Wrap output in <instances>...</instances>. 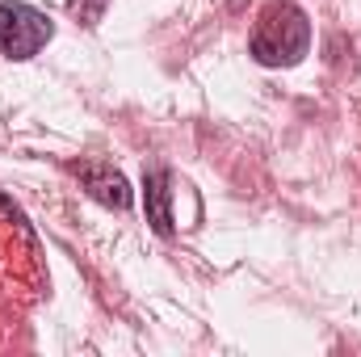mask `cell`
Returning <instances> with one entry per match:
<instances>
[{"instance_id":"obj_1","label":"cell","mask_w":361,"mask_h":357,"mask_svg":"<svg viewBox=\"0 0 361 357\" xmlns=\"http://www.w3.org/2000/svg\"><path fill=\"white\" fill-rule=\"evenodd\" d=\"M307 51H311L307 13L290 0L265 4V13L257 17V30H252V59L265 68H294Z\"/></svg>"},{"instance_id":"obj_2","label":"cell","mask_w":361,"mask_h":357,"mask_svg":"<svg viewBox=\"0 0 361 357\" xmlns=\"http://www.w3.org/2000/svg\"><path fill=\"white\" fill-rule=\"evenodd\" d=\"M51 38H55V25H51L47 13H38L34 4H21V0L0 4V51L8 59H30Z\"/></svg>"},{"instance_id":"obj_3","label":"cell","mask_w":361,"mask_h":357,"mask_svg":"<svg viewBox=\"0 0 361 357\" xmlns=\"http://www.w3.org/2000/svg\"><path fill=\"white\" fill-rule=\"evenodd\" d=\"M72 173H76L80 189L89 193L92 202H101L109 210H126L130 206V181L122 177L114 164H105V160H76Z\"/></svg>"},{"instance_id":"obj_4","label":"cell","mask_w":361,"mask_h":357,"mask_svg":"<svg viewBox=\"0 0 361 357\" xmlns=\"http://www.w3.org/2000/svg\"><path fill=\"white\" fill-rule=\"evenodd\" d=\"M143 210H147V223L160 231V236H173V181L164 169H147L143 173Z\"/></svg>"},{"instance_id":"obj_5","label":"cell","mask_w":361,"mask_h":357,"mask_svg":"<svg viewBox=\"0 0 361 357\" xmlns=\"http://www.w3.org/2000/svg\"><path fill=\"white\" fill-rule=\"evenodd\" d=\"M105 4H109V0H68L72 17H76L80 25H97V21H101V13H105Z\"/></svg>"}]
</instances>
